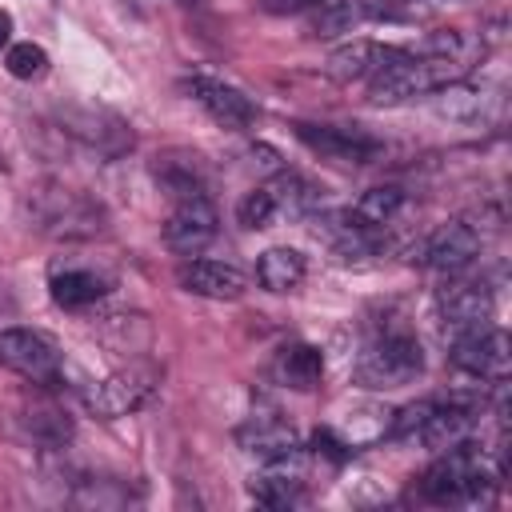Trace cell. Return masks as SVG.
Wrapping results in <instances>:
<instances>
[{
    "label": "cell",
    "mask_w": 512,
    "mask_h": 512,
    "mask_svg": "<svg viewBox=\"0 0 512 512\" xmlns=\"http://www.w3.org/2000/svg\"><path fill=\"white\" fill-rule=\"evenodd\" d=\"M396 52H400V48H388V44H376V40H352V44H340V48L328 56L324 72H328L332 80H340V84L372 80Z\"/></svg>",
    "instance_id": "18"
},
{
    "label": "cell",
    "mask_w": 512,
    "mask_h": 512,
    "mask_svg": "<svg viewBox=\"0 0 512 512\" xmlns=\"http://www.w3.org/2000/svg\"><path fill=\"white\" fill-rule=\"evenodd\" d=\"M24 432L40 444V448H64V444H72V436H76V424H72V416L64 412V408H56V404H32L28 412H24Z\"/></svg>",
    "instance_id": "24"
},
{
    "label": "cell",
    "mask_w": 512,
    "mask_h": 512,
    "mask_svg": "<svg viewBox=\"0 0 512 512\" xmlns=\"http://www.w3.org/2000/svg\"><path fill=\"white\" fill-rule=\"evenodd\" d=\"M184 92H188L216 124H224V128H252V124H256V104H252L240 88H232V84H224V80H216V76L196 72V76L184 80Z\"/></svg>",
    "instance_id": "12"
},
{
    "label": "cell",
    "mask_w": 512,
    "mask_h": 512,
    "mask_svg": "<svg viewBox=\"0 0 512 512\" xmlns=\"http://www.w3.org/2000/svg\"><path fill=\"white\" fill-rule=\"evenodd\" d=\"M176 4H200V0H176Z\"/></svg>",
    "instance_id": "33"
},
{
    "label": "cell",
    "mask_w": 512,
    "mask_h": 512,
    "mask_svg": "<svg viewBox=\"0 0 512 512\" xmlns=\"http://www.w3.org/2000/svg\"><path fill=\"white\" fill-rule=\"evenodd\" d=\"M420 372H424V348H420V340L412 332H384V336H376L360 352L352 376H356L360 388L392 392V388L412 384Z\"/></svg>",
    "instance_id": "4"
},
{
    "label": "cell",
    "mask_w": 512,
    "mask_h": 512,
    "mask_svg": "<svg viewBox=\"0 0 512 512\" xmlns=\"http://www.w3.org/2000/svg\"><path fill=\"white\" fill-rule=\"evenodd\" d=\"M276 376H280V384L300 388V392L316 388L320 376H324V356H320V348H312V344H288V348H280V356H276Z\"/></svg>",
    "instance_id": "23"
},
{
    "label": "cell",
    "mask_w": 512,
    "mask_h": 512,
    "mask_svg": "<svg viewBox=\"0 0 512 512\" xmlns=\"http://www.w3.org/2000/svg\"><path fill=\"white\" fill-rule=\"evenodd\" d=\"M268 192L276 200V212H288V216H308L324 200V188H316L312 180H304L296 172H280L276 184H268Z\"/></svg>",
    "instance_id": "25"
},
{
    "label": "cell",
    "mask_w": 512,
    "mask_h": 512,
    "mask_svg": "<svg viewBox=\"0 0 512 512\" xmlns=\"http://www.w3.org/2000/svg\"><path fill=\"white\" fill-rule=\"evenodd\" d=\"M0 364L44 388H56L68 372L64 352L36 328H0Z\"/></svg>",
    "instance_id": "5"
},
{
    "label": "cell",
    "mask_w": 512,
    "mask_h": 512,
    "mask_svg": "<svg viewBox=\"0 0 512 512\" xmlns=\"http://www.w3.org/2000/svg\"><path fill=\"white\" fill-rule=\"evenodd\" d=\"M156 384H160V372H156L152 364H128V368H116L112 376L96 380V384L84 392V404H88L100 420L132 416V412H140V408L156 396Z\"/></svg>",
    "instance_id": "7"
},
{
    "label": "cell",
    "mask_w": 512,
    "mask_h": 512,
    "mask_svg": "<svg viewBox=\"0 0 512 512\" xmlns=\"http://www.w3.org/2000/svg\"><path fill=\"white\" fill-rule=\"evenodd\" d=\"M472 64L444 56V52H396L372 80H368V100L372 104H404L412 96H428L452 80H464Z\"/></svg>",
    "instance_id": "2"
},
{
    "label": "cell",
    "mask_w": 512,
    "mask_h": 512,
    "mask_svg": "<svg viewBox=\"0 0 512 512\" xmlns=\"http://www.w3.org/2000/svg\"><path fill=\"white\" fill-rule=\"evenodd\" d=\"M436 308L452 332H468L492 320V288L484 280H448L436 296Z\"/></svg>",
    "instance_id": "14"
},
{
    "label": "cell",
    "mask_w": 512,
    "mask_h": 512,
    "mask_svg": "<svg viewBox=\"0 0 512 512\" xmlns=\"http://www.w3.org/2000/svg\"><path fill=\"white\" fill-rule=\"evenodd\" d=\"M304 272H308V264H304V256L296 248H268L256 260V280L268 292H292V288H300L304 284Z\"/></svg>",
    "instance_id": "21"
},
{
    "label": "cell",
    "mask_w": 512,
    "mask_h": 512,
    "mask_svg": "<svg viewBox=\"0 0 512 512\" xmlns=\"http://www.w3.org/2000/svg\"><path fill=\"white\" fill-rule=\"evenodd\" d=\"M24 216L28 228L48 240H96L108 232V208L88 196L84 188L40 180L24 192Z\"/></svg>",
    "instance_id": "1"
},
{
    "label": "cell",
    "mask_w": 512,
    "mask_h": 512,
    "mask_svg": "<svg viewBox=\"0 0 512 512\" xmlns=\"http://www.w3.org/2000/svg\"><path fill=\"white\" fill-rule=\"evenodd\" d=\"M452 364L476 380H488V384H504L508 380V364H512V352H508V336L500 328H468V332H456L452 340Z\"/></svg>",
    "instance_id": "10"
},
{
    "label": "cell",
    "mask_w": 512,
    "mask_h": 512,
    "mask_svg": "<svg viewBox=\"0 0 512 512\" xmlns=\"http://www.w3.org/2000/svg\"><path fill=\"white\" fill-rule=\"evenodd\" d=\"M480 412H484V396H464L460 392V396H448V400H424V416L416 424V436L432 452L468 444L476 424H480Z\"/></svg>",
    "instance_id": "8"
},
{
    "label": "cell",
    "mask_w": 512,
    "mask_h": 512,
    "mask_svg": "<svg viewBox=\"0 0 512 512\" xmlns=\"http://www.w3.org/2000/svg\"><path fill=\"white\" fill-rule=\"evenodd\" d=\"M8 40H12V16L0 8V48H8Z\"/></svg>",
    "instance_id": "32"
},
{
    "label": "cell",
    "mask_w": 512,
    "mask_h": 512,
    "mask_svg": "<svg viewBox=\"0 0 512 512\" xmlns=\"http://www.w3.org/2000/svg\"><path fill=\"white\" fill-rule=\"evenodd\" d=\"M220 232V212L208 196H188V200H176L168 224H164V244L168 252L176 256H200Z\"/></svg>",
    "instance_id": "11"
},
{
    "label": "cell",
    "mask_w": 512,
    "mask_h": 512,
    "mask_svg": "<svg viewBox=\"0 0 512 512\" xmlns=\"http://www.w3.org/2000/svg\"><path fill=\"white\" fill-rule=\"evenodd\" d=\"M436 92H440V96H436V108H440L444 116H452V120H464V124H480V120L488 116V108H492L488 88L468 84V76H464V80H452V84H444V88H436Z\"/></svg>",
    "instance_id": "22"
},
{
    "label": "cell",
    "mask_w": 512,
    "mask_h": 512,
    "mask_svg": "<svg viewBox=\"0 0 512 512\" xmlns=\"http://www.w3.org/2000/svg\"><path fill=\"white\" fill-rule=\"evenodd\" d=\"M48 288H52V300H56L60 308H88V304H96L112 284H108V276H100L96 268L56 264L52 276H48Z\"/></svg>",
    "instance_id": "19"
},
{
    "label": "cell",
    "mask_w": 512,
    "mask_h": 512,
    "mask_svg": "<svg viewBox=\"0 0 512 512\" xmlns=\"http://www.w3.org/2000/svg\"><path fill=\"white\" fill-rule=\"evenodd\" d=\"M268 12H300V8H312L320 0H260Z\"/></svg>",
    "instance_id": "30"
},
{
    "label": "cell",
    "mask_w": 512,
    "mask_h": 512,
    "mask_svg": "<svg viewBox=\"0 0 512 512\" xmlns=\"http://www.w3.org/2000/svg\"><path fill=\"white\" fill-rule=\"evenodd\" d=\"M16 312V296H12V288L0 280V320H8Z\"/></svg>",
    "instance_id": "31"
},
{
    "label": "cell",
    "mask_w": 512,
    "mask_h": 512,
    "mask_svg": "<svg viewBox=\"0 0 512 512\" xmlns=\"http://www.w3.org/2000/svg\"><path fill=\"white\" fill-rule=\"evenodd\" d=\"M152 176H156V184H160L168 196H176V200L204 196V184H208L204 164H200V156H192V152H164V156H156Z\"/></svg>",
    "instance_id": "20"
},
{
    "label": "cell",
    "mask_w": 512,
    "mask_h": 512,
    "mask_svg": "<svg viewBox=\"0 0 512 512\" xmlns=\"http://www.w3.org/2000/svg\"><path fill=\"white\" fill-rule=\"evenodd\" d=\"M376 8H368L364 0H320L316 16H312V36H340L352 32L364 16H372Z\"/></svg>",
    "instance_id": "27"
},
{
    "label": "cell",
    "mask_w": 512,
    "mask_h": 512,
    "mask_svg": "<svg viewBox=\"0 0 512 512\" xmlns=\"http://www.w3.org/2000/svg\"><path fill=\"white\" fill-rule=\"evenodd\" d=\"M500 484V468L488 464V456L472 444L444 448L440 460L424 472V500L432 504H488Z\"/></svg>",
    "instance_id": "3"
},
{
    "label": "cell",
    "mask_w": 512,
    "mask_h": 512,
    "mask_svg": "<svg viewBox=\"0 0 512 512\" xmlns=\"http://www.w3.org/2000/svg\"><path fill=\"white\" fill-rule=\"evenodd\" d=\"M400 208H404V188H396V184H376V188H368V192L352 204V220L364 224V228H384V224H392V220L400 216Z\"/></svg>",
    "instance_id": "26"
},
{
    "label": "cell",
    "mask_w": 512,
    "mask_h": 512,
    "mask_svg": "<svg viewBox=\"0 0 512 512\" xmlns=\"http://www.w3.org/2000/svg\"><path fill=\"white\" fill-rule=\"evenodd\" d=\"M236 216H240V224H244V228H268V224H272L280 212H276L272 192H268V188H256V192H248V196L240 200Z\"/></svg>",
    "instance_id": "29"
},
{
    "label": "cell",
    "mask_w": 512,
    "mask_h": 512,
    "mask_svg": "<svg viewBox=\"0 0 512 512\" xmlns=\"http://www.w3.org/2000/svg\"><path fill=\"white\" fill-rule=\"evenodd\" d=\"M236 444H240L248 456H256V460H280V456H288V452L300 448L296 428H292L280 412H252V416L236 428Z\"/></svg>",
    "instance_id": "16"
},
{
    "label": "cell",
    "mask_w": 512,
    "mask_h": 512,
    "mask_svg": "<svg viewBox=\"0 0 512 512\" xmlns=\"http://www.w3.org/2000/svg\"><path fill=\"white\" fill-rule=\"evenodd\" d=\"M52 132H56V140H76L80 148L96 152L100 160L124 156L132 148V140H136L132 128L108 108H68V112L56 116Z\"/></svg>",
    "instance_id": "6"
},
{
    "label": "cell",
    "mask_w": 512,
    "mask_h": 512,
    "mask_svg": "<svg viewBox=\"0 0 512 512\" xmlns=\"http://www.w3.org/2000/svg\"><path fill=\"white\" fill-rule=\"evenodd\" d=\"M248 492L264 508H296L304 500V456H300V448L280 456V460H264V472L252 480Z\"/></svg>",
    "instance_id": "15"
},
{
    "label": "cell",
    "mask_w": 512,
    "mask_h": 512,
    "mask_svg": "<svg viewBox=\"0 0 512 512\" xmlns=\"http://www.w3.org/2000/svg\"><path fill=\"white\" fill-rule=\"evenodd\" d=\"M296 140L316 152L320 160L344 164V168H360V164H376L384 144L364 132V128H344V124H296Z\"/></svg>",
    "instance_id": "9"
},
{
    "label": "cell",
    "mask_w": 512,
    "mask_h": 512,
    "mask_svg": "<svg viewBox=\"0 0 512 512\" xmlns=\"http://www.w3.org/2000/svg\"><path fill=\"white\" fill-rule=\"evenodd\" d=\"M480 248H484V236H480V228H476L472 220H448V224H440V228L428 236V244H424V264L436 268V272L456 276V272H464V268L480 256Z\"/></svg>",
    "instance_id": "13"
},
{
    "label": "cell",
    "mask_w": 512,
    "mask_h": 512,
    "mask_svg": "<svg viewBox=\"0 0 512 512\" xmlns=\"http://www.w3.org/2000/svg\"><path fill=\"white\" fill-rule=\"evenodd\" d=\"M180 284L196 296H208V300H240L248 280L236 264H224V260H204V256H188L180 264Z\"/></svg>",
    "instance_id": "17"
},
{
    "label": "cell",
    "mask_w": 512,
    "mask_h": 512,
    "mask_svg": "<svg viewBox=\"0 0 512 512\" xmlns=\"http://www.w3.org/2000/svg\"><path fill=\"white\" fill-rule=\"evenodd\" d=\"M4 68L16 76V80H40L48 72V52L32 40H20V44H8V56H4Z\"/></svg>",
    "instance_id": "28"
}]
</instances>
